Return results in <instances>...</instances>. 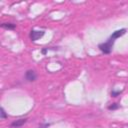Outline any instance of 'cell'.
I'll return each mask as SVG.
<instances>
[{"label": "cell", "mask_w": 128, "mask_h": 128, "mask_svg": "<svg viewBox=\"0 0 128 128\" xmlns=\"http://www.w3.org/2000/svg\"><path fill=\"white\" fill-rule=\"evenodd\" d=\"M107 108H108V110H110V111H111V110H112V111H113V110H117V109L120 108V104H119V103H112V104H110Z\"/></svg>", "instance_id": "7"}, {"label": "cell", "mask_w": 128, "mask_h": 128, "mask_svg": "<svg viewBox=\"0 0 128 128\" xmlns=\"http://www.w3.org/2000/svg\"><path fill=\"white\" fill-rule=\"evenodd\" d=\"M1 27L6 30H14L16 28V24L11 23V22H4L1 24Z\"/></svg>", "instance_id": "6"}, {"label": "cell", "mask_w": 128, "mask_h": 128, "mask_svg": "<svg viewBox=\"0 0 128 128\" xmlns=\"http://www.w3.org/2000/svg\"><path fill=\"white\" fill-rule=\"evenodd\" d=\"M25 79L28 81V82H33L37 79V74L34 70L32 69H29L25 72Z\"/></svg>", "instance_id": "3"}, {"label": "cell", "mask_w": 128, "mask_h": 128, "mask_svg": "<svg viewBox=\"0 0 128 128\" xmlns=\"http://www.w3.org/2000/svg\"><path fill=\"white\" fill-rule=\"evenodd\" d=\"M7 117H8V115H7L6 111H5V109H4L3 107H1V108H0V118L3 120V119H5V118H7Z\"/></svg>", "instance_id": "8"}, {"label": "cell", "mask_w": 128, "mask_h": 128, "mask_svg": "<svg viewBox=\"0 0 128 128\" xmlns=\"http://www.w3.org/2000/svg\"><path fill=\"white\" fill-rule=\"evenodd\" d=\"M48 51V48H44V49H42V51H41V53L42 54H46V52Z\"/></svg>", "instance_id": "11"}, {"label": "cell", "mask_w": 128, "mask_h": 128, "mask_svg": "<svg viewBox=\"0 0 128 128\" xmlns=\"http://www.w3.org/2000/svg\"><path fill=\"white\" fill-rule=\"evenodd\" d=\"M114 43H115V40H113V39H111V38L109 37L106 42L100 43V44L98 45V48H99V50H100L102 53H104V54H110V53L112 52Z\"/></svg>", "instance_id": "1"}, {"label": "cell", "mask_w": 128, "mask_h": 128, "mask_svg": "<svg viewBox=\"0 0 128 128\" xmlns=\"http://www.w3.org/2000/svg\"><path fill=\"white\" fill-rule=\"evenodd\" d=\"M44 34H45L44 30H31L30 34H29V37H30V39L32 41H37L38 39L43 37Z\"/></svg>", "instance_id": "2"}, {"label": "cell", "mask_w": 128, "mask_h": 128, "mask_svg": "<svg viewBox=\"0 0 128 128\" xmlns=\"http://www.w3.org/2000/svg\"><path fill=\"white\" fill-rule=\"evenodd\" d=\"M121 93H122V90H112L110 94H111L112 97H117V96H119Z\"/></svg>", "instance_id": "9"}, {"label": "cell", "mask_w": 128, "mask_h": 128, "mask_svg": "<svg viewBox=\"0 0 128 128\" xmlns=\"http://www.w3.org/2000/svg\"><path fill=\"white\" fill-rule=\"evenodd\" d=\"M50 125H51L50 123H45V124H40L38 128H48V127H49Z\"/></svg>", "instance_id": "10"}, {"label": "cell", "mask_w": 128, "mask_h": 128, "mask_svg": "<svg viewBox=\"0 0 128 128\" xmlns=\"http://www.w3.org/2000/svg\"><path fill=\"white\" fill-rule=\"evenodd\" d=\"M27 118H21V119H17V120H14L11 124H10V127L11 128H19L21 126H23L26 122H27Z\"/></svg>", "instance_id": "5"}, {"label": "cell", "mask_w": 128, "mask_h": 128, "mask_svg": "<svg viewBox=\"0 0 128 128\" xmlns=\"http://www.w3.org/2000/svg\"><path fill=\"white\" fill-rule=\"evenodd\" d=\"M126 32H127V29H125V28H122V29L116 30V31H114V32L110 35V38L116 41V39H118V38L122 37L123 35H125V34H126Z\"/></svg>", "instance_id": "4"}]
</instances>
